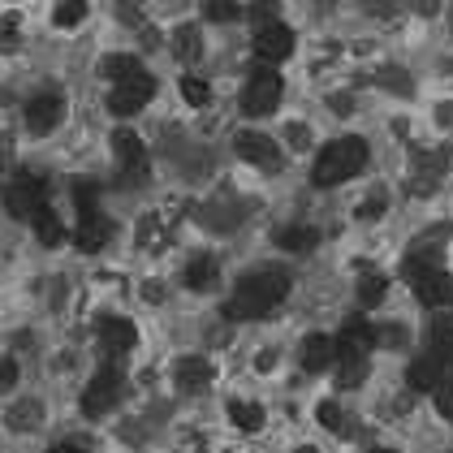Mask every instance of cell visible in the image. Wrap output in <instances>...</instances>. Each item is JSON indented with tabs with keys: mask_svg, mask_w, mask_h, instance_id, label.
Returning <instances> with one entry per match:
<instances>
[{
	"mask_svg": "<svg viewBox=\"0 0 453 453\" xmlns=\"http://www.w3.org/2000/svg\"><path fill=\"white\" fill-rule=\"evenodd\" d=\"M285 294H289V277L280 268H255L234 285L229 315L234 319H264L268 311H277V303H285Z\"/></svg>",
	"mask_w": 453,
	"mask_h": 453,
	"instance_id": "1",
	"label": "cell"
},
{
	"mask_svg": "<svg viewBox=\"0 0 453 453\" xmlns=\"http://www.w3.org/2000/svg\"><path fill=\"white\" fill-rule=\"evenodd\" d=\"M367 160H372V151H367V142L354 139V134H342V139L324 142V151L315 156L311 165V181L319 190H333V186H342L349 177H358L367 169Z\"/></svg>",
	"mask_w": 453,
	"mask_h": 453,
	"instance_id": "2",
	"label": "cell"
},
{
	"mask_svg": "<svg viewBox=\"0 0 453 453\" xmlns=\"http://www.w3.org/2000/svg\"><path fill=\"white\" fill-rule=\"evenodd\" d=\"M406 280H411V289L418 294V303L423 307H449L453 303V277L445 268H436L427 255H411L406 259Z\"/></svg>",
	"mask_w": 453,
	"mask_h": 453,
	"instance_id": "3",
	"label": "cell"
},
{
	"mask_svg": "<svg viewBox=\"0 0 453 453\" xmlns=\"http://www.w3.org/2000/svg\"><path fill=\"white\" fill-rule=\"evenodd\" d=\"M285 100V78L277 70H268V65H259V70L246 78L242 87V112L246 117H273Z\"/></svg>",
	"mask_w": 453,
	"mask_h": 453,
	"instance_id": "4",
	"label": "cell"
},
{
	"mask_svg": "<svg viewBox=\"0 0 453 453\" xmlns=\"http://www.w3.org/2000/svg\"><path fill=\"white\" fill-rule=\"evenodd\" d=\"M121 393H126V380H121V372L108 363V367H100V372L91 376V384L82 388V402H78V406H82L87 418H104L121 406Z\"/></svg>",
	"mask_w": 453,
	"mask_h": 453,
	"instance_id": "5",
	"label": "cell"
},
{
	"mask_svg": "<svg viewBox=\"0 0 453 453\" xmlns=\"http://www.w3.org/2000/svg\"><path fill=\"white\" fill-rule=\"evenodd\" d=\"M151 100H156V78L147 70L134 73V78H126V82H117V87L108 91V108H112L117 117H134V112H142Z\"/></svg>",
	"mask_w": 453,
	"mask_h": 453,
	"instance_id": "6",
	"label": "cell"
},
{
	"mask_svg": "<svg viewBox=\"0 0 453 453\" xmlns=\"http://www.w3.org/2000/svg\"><path fill=\"white\" fill-rule=\"evenodd\" d=\"M294 48H298V35H294L285 22H273V27H259V31H255V57H259V65H268V70L285 65V61L294 57Z\"/></svg>",
	"mask_w": 453,
	"mask_h": 453,
	"instance_id": "7",
	"label": "cell"
},
{
	"mask_svg": "<svg viewBox=\"0 0 453 453\" xmlns=\"http://www.w3.org/2000/svg\"><path fill=\"white\" fill-rule=\"evenodd\" d=\"M96 342L104 349V358H126L130 349L139 346V328L126 315H100L96 319Z\"/></svg>",
	"mask_w": 453,
	"mask_h": 453,
	"instance_id": "8",
	"label": "cell"
},
{
	"mask_svg": "<svg viewBox=\"0 0 453 453\" xmlns=\"http://www.w3.org/2000/svg\"><path fill=\"white\" fill-rule=\"evenodd\" d=\"M234 151H238V160L255 165V169H277L280 165L277 139H273V134H264V130H242V134L234 139Z\"/></svg>",
	"mask_w": 453,
	"mask_h": 453,
	"instance_id": "9",
	"label": "cell"
},
{
	"mask_svg": "<svg viewBox=\"0 0 453 453\" xmlns=\"http://www.w3.org/2000/svg\"><path fill=\"white\" fill-rule=\"evenodd\" d=\"M65 121V100L57 91H39L27 100V130L31 134H52Z\"/></svg>",
	"mask_w": 453,
	"mask_h": 453,
	"instance_id": "10",
	"label": "cell"
},
{
	"mask_svg": "<svg viewBox=\"0 0 453 453\" xmlns=\"http://www.w3.org/2000/svg\"><path fill=\"white\" fill-rule=\"evenodd\" d=\"M333 346H337V358H367L372 349H376V328H372V319H363V315H354L346 319V328H342V337H333Z\"/></svg>",
	"mask_w": 453,
	"mask_h": 453,
	"instance_id": "11",
	"label": "cell"
},
{
	"mask_svg": "<svg viewBox=\"0 0 453 453\" xmlns=\"http://www.w3.org/2000/svg\"><path fill=\"white\" fill-rule=\"evenodd\" d=\"M43 195H48V181L35 173H18L9 181V190H4V203L13 216H31V211L43 203Z\"/></svg>",
	"mask_w": 453,
	"mask_h": 453,
	"instance_id": "12",
	"label": "cell"
},
{
	"mask_svg": "<svg viewBox=\"0 0 453 453\" xmlns=\"http://www.w3.org/2000/svg\"><path fill=\"white\" fill-rule=\"evenodd\" d=\"M108 238H112V225H108L104 211H87V216H78V229H73V246H78L82 255H96V250H104Z\"/></svg>",
	"mask_w": 453,
	"mask_h": 453,
	"instance_id": "13",
	"label": "cell"
},
{
	"mask_svg": "<svg viewBox=\"0 0 453 453\" xmlns=\"http://www.w3.org/2000/svg\"><path fill=\"white\" fill-rule=\"evenodd\" d=\"M173 384H181L186 393H203L211 384V363L203 354H181L173 363Z\"/></svg>",
	"mask_w": 453,
	"mask_h": 453,
	"instance_id": "14",
	"label": "cell"
},
{
	"mask_svg": "<svg viewBox=\"0 0 453 453\" xmlns=\"http://www.w3.org/2000/svg\"><path fill=\"white\" fill-rule=\"evenodd\" d=\"M112 156L121 160V169L126 173H142V165H147V147L134 130H117L112 134Z\"/></svg>",
	"mask_w": 453,
	"mask_h": 453,
	"instance_id": "15",
	"label": "cell"
},
{
	"mask_svg": "<svg viewBox=\"0 0 453 453\" xmlns=\"http://www.w3.org/2000/svg\"><path fill=\"white\" fill-rule=\"evenodd\" d=\"M337 363V346H333V337H324V333H311L307 342H303V367L319 376V372H328Z\"/></svg>",
	"mask_w": 453,
	"mask_h": 453,
	"instance_id": "16",
	"label": "cell"
},
{
	"mask_svg": "<svg viewBox=\"0 0 453 453\" xmlns=\"http://www.w3.org/2000/svg\"><path fill=\"white\" fill-rule=\"evenodd\" d=\"M181 280H186V289H195V294H208L211 285L220 280V264H216L211 255H195V259L181 268Z\"/></svg>",
	"mask_w": 453,
	"mask_h": 453,
	"instance_id": "17",
	"label": "cell"
},
{
	"mask_svg": "<svg viewBox=\"0 0 453 453\" xmlns=\"http://www.w3.org/2000/svg\"><path fill=\"white\" fill-rule=\"evenodd\" d=\"M31 229H35L39 246H61L65 242V225H61L57 208H48V203H39V208L31 211Z\"/></svg>",
	"mask_w": 453,
	"mask_h": 453,
	"instance_id": "18",
	"label": "cell"
},
{
	"mask_svg": "<svg viewBox=\"0 0 453 453\" xmlns=\"http://www.w3.org/2000/svg\"><path fill=\"white\" fill-rule=\"evenodd\" d=\"M229 423L246 432V436H255V432H264V423H268V411L259 406V402H229Z\"/></svg>",
	"mask_w": 453,
	"mask_h": 453,
	"instance_id": "19",
	"label": "cell"
},
{
	"mask_svg": "<svg viewBox=\"0 0 453 453\" xmlns=\"http://www.w3.org/2000/svg\"><path fill=\"white\" fill-rule=\"evenodd\" d=\"M134 73H142V65H139V57H130V52H108L104 61H100V78H108L112 87L126 82V78H134Z\"/></svg>",
	"mask_w": 453,
	"mask_h": 453,
	"instance_id": "20",
	"label": "cell"
},
{
	"mask_svg": "<svg viewBox=\"0 0 453 453\" xmlns=\"http://www.w3.org/2000/svg\"><path fill=\"white\" fill-rule=\"evenodd\" d=\"M87 13H91L87 0H57V4H52V27H57V31H78V27L87 22Z\"/></svg>",
	"mask_w": 453,
	"mask_h": 453,
	"instance_id": "21",
	"label": "cell"
},
{
	"mask_svg": "<svg viewBox=\"0 0 453 453\" xmlns=\"http://www.w3.org/2000/svg\"><path fill=\"white\" fill-rule=\"evenodd\" d=\"M441 380H445V367H441L432 354H423V358H415V363H411V388H418V393H432Z\"/></svg>",
	"mask_w": 453,
	"mask_h": 453,
	"instance_id": "22",
	"label": "cell"
},
{
	"mask_svg": "<svg viewBox=\"0 0 453 453\" xmlns=\"http://www.w3.org/2000/svg\"><path fill=\"white\" fill-rule=\"evenodd\" d=\"M427 354H432V358H436L441 367H445V363H453V319H445V315H441V319L432 324V337H427Z\"/></svg>",
	"mask_w": 453,
	"mask_h": 453,
	"instance_id": "23",
	"label": "cell"
},
{
	"mask_svg": "<svg viewBox=\"0 0 453 453\" xmlns=\"http://www.w3.org/2000/svg\"><path fill=\"white\" fill-rule=\"evenodd\" d=\"M315 242H319V234H315L311 225H285V229H277V246H280V250L303 255V250H311Z\"/></svg>",
	"mask_w": 453,
	"mask_h": 453,
	"instance_id": "24",
	"label": "cell"
},
{
	"mask_svg": "<svg viewBox=\"0 0 453 453\" xmlns=\"http://www.w3.org/2000/svg\"><path fill=\"white\" fill-rule=\"evenodd\" d=\"M203 18L216 27H234L238 18H246V4L238 0H203Z\"/></svg>",
	"mask_w": 453,
	"mask_h": 453,
	"instance_id": "25",
	"label": "cell"
},
{
	"mask_svg": "<svg viewBox=\"0 0 453 453\" xmlns=\"http://www.w3.org/2000/svg\"><path fill=\"white\" fill-rule=\"evenodd\" d=\"M384 294H388V280H384L380 273H367V277H358V303H363V311L380 307Z\"/></svg>",
	"mask_w": 453,
	"mask_h": 453,
	"instance_id": "26",
	"label": "cell"
},
{
	"mask_svg": "<svg viewBox=\"0 0 453 453\" xmlns=\"http://www.w3.org/2000/svg\"><path fill=\"white\" fill-rule=\"evenodd\" d=\"M181 100H186L190 108H208L211 104V87L203 82V78L186 73V78H181Z\"/></svg>",
	"mask_w": 453,
	"mask_h": 453,
	"instance_id": "27",
	"label": "cell"
},
{
	"mask_svg": "<svg viewBox=\"0 0 453 453\" xmlns=\"http://www.w3.org/2000/svg\"><path fill=\"white\" fill-rule=\"evenodd\" d=\"M246 18L255 27H273V22H280V0H250L246 4Z\"/></svg>",
	"mask_w": 453,
	"mask_h": 453,
	"instance_id": "28",
	"label": "cell"
},
{
	"mask_svg": "<svg viewBox=\"0 0 453 453\" xmlns=\"http://www.w3.org/2000/svg\"><path fill=\"white\" fill-rule=\"evenodd\" d=\"M315 415H319V423H324L328 432H346V415H342V406H337V402H319V406H315Z\"/></svg>",
	"mask_w": 453,
	"mask_h": 453,
	"instance_id": "29",
	"label": "cell"
},
{
	"mask_svg": "<svg viewBox=\"0 0 453 453\" xmlns=\"http://www.w3.org/2000/svg\"><path fill=\"white\" fill-rule=\"evenodd\" d=\"M432 402H436L441 418H453V376H445V380L432 388Z\"/></svg>",
	"mask_w": 453,
	"mask_h": 453,
	"instance_id": "30",
	"label": "cell"
},
{
	"mask_svg": "<svg viewBox=\"0 0 453 453\" xmlns=\"http://www.w3.org/2000/svg\"><path fill=\"white\" fill-rule=\"evenodd\" d=\"M177 52H181L186 61H195V57H199V31H195V27L177 31Z\"/></svg>",
	"mask_w": 453,
	"mask_h": 453,
	"instance_id": "31",
	"label": "cell"
},
{
	"mask_svg": "<svg viewBox=\"0 0 453 453\" xmlns=\"http://www.w3.org/2000/svg\"><path fill=\"white\" fill-rule=\"evenodd\" d=\"M18 384V363L13 358H0V393H9Z\"/></svg>",
	"mask_w": 453,
	"mask_h": 453,
	"instance_id": "32",
	"label": "cell"
},
{
	"mask_svg": "<svg viewBox=\"0 0 453 453\" xmlns=\"http://www.w3.org/2000/svg\"><path fill=\"white\" fill-rule=\"evenodd\" d=\"M48 453H82V449H78V445H70V441H61V445H52Z\"/></svg>",
	"mask_w": 453,
	"mask_h": 453,
	"instance_id": "33",
	"label": "cell"
},
{
	"mask_svg": "<svg viewBox=\"0 0 453 453\" xmlns=\"http://www.w3.org/2000/svg\"><path fill=\"white\" fill-rule=\"evenodd\" d=\"M294 453H315V449H311V445H298V449H294Z\"/></svg>",
	"mask_w": 453,
	"mask_h": 453,
	"instance_id": "34",
	"label": "cell"
},
{
	"mask_svg": "<svg viewBox=\"0 0 453 453\" xmlns=\"http://www.w3.org/2000/svg\"><path fill=\"white\" fill-rule=\"evenodd\" d=\"M372 453H397V449H372Z\"/></svg>",
	"mask_w": 453,
	"mask_h": 453,
	"instance_id": "35",
	"label": "cell"
}]
</instances>
